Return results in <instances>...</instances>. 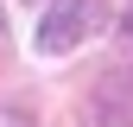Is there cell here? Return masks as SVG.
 I'll return each mask as SVG.
<instances>
[{
  "label": "cell",
  "mask_w": 133,
  "mask_h": 127,
  "mask_svg": "<svg viewBox=\"0 0 133 127\" xmlns=\"http://www.w3.org/2000/svg\"><path fill=\"white\" fill-rule=\"evenodd\" d=\"M102 19H108V0H51L44 19H38V51L44 57H63L76 38H89Z\"/></svg>",
  "instance_id": "6da1fadb"
},
{
  "label": "cell",
  "mask_w": 133,
  "mask_h": 127,
  "mask_svg": "<svg viewBox=\"0 0 133 127\" xmlns=\"http://www.w3.org/2000/svg\"><path fill=\"white\" fill-rule=\"evenodd\" d=\"M76 127H133V63L108 70L102 83L89 89V102H82Z\"/></svg>",
  "instance_id": "7a4b0ae2"
},
{
  "label": "cell",
  "mask_w": 133,
  "mask_h": 127,
  "mask_svg": "<svg viewBox=\"0 0 133 127\" xmlns=\"http://www.w3.org/2000/svg\"><path fill=\"white\" fill-rule=\"evenodd\" d=\"M0 127H32V121L19 115V108H0Z\"/></svg>",
  "instance_id": "3957f363"
},
{
  "label": "cell",
  "mask_w": 133,
  "mask_h": 127,
  "mask_svg": "<svg viewBox=\"0 0 133 127\" xmlns=\"http://www.w3.org/2000/svg\"><path fill=\"white\" fill-rule=\"evenodd\" d=\"M127 38H133V7H127Z\"/></svg>",
  "instance_id": "277c9868"
}]
</instances>
